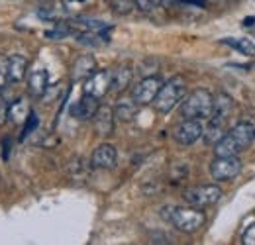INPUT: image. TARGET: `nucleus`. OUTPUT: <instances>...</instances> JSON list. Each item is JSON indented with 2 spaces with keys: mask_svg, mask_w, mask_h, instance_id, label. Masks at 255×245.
<instances>
[{
  "mask_svg": "<svg viewBox=\"0 0 255 245\" xmlns=\"http://www.w3.org/2000/svg\"><path fill=\"white\" fill-rule=\"evenodd\" d=\"M161 218L183 234H194L206 224V216L202 212V208H194V206L191 208L165 206L161 208Z\"/></svg>",
  "mask_w": 255,
  "mask_h": 245,
  "instance_id": "f257e3e1",
  "label": "nucleus"
},
{
  "mask_svg": "<svg viewBox=\"0 0 255 245\" xmlns=\"http://www.w3.org/2000/svg\"><path fill=\"white\" fill-rule=\"evenodd\" d=\"M185 94H187V81L177 75L161 85L159 92L151 104L159 114H169L179 102H183Z\"/></svg>",
  "mask_w": 255,
  "mask_h": 245,
  "instance_id": "f03ea898",
  "label": "nucleus"
},
{
  "mask_svg": "<svg viewBox=\"0 0 255 245\" xmlns=\"http://www.w3.org/2000/svg\"><path fill=\"white\" fill-rule=\"evenodd\" d=\"M212 104H214V94H210L206 89H196L183 100L181 114L183 118L202 122L212 116Z\"/></svg>",
  "mask_w": 255,
  "mask_h": 245,
  "instance_id": "7ed1b4c3",
  "label": "nucleus"
},
{
  "mask_svg": "<svg viewBox=\"0 0 255 245\" xmlns=\"http://www.w3.org/2000/svg\"><path fill=\"white\" fill-rule=\"evenodd\" d=\"M185 202L194 208H206L216 204L222 198V188L218 184H200V186H192L189 190H185L183 194Z\"/></svg>",
  "mask_w": 255,
  "mask_h": 245,
  "instance_id": "20e7f679",
  "label": "nucleus"
},
{
  "mask_svg": "<svg viewBox=\"0 0 255 245\" xmlns=\"http://www.w3.org/2000/svg\"><path fill=\"white\" fill-rule=\"evenodd\" d=\"M242 173V159L238 155L232 157H214V161L210 163V175L216 183H228L234 181L238 175Z\"/></svg>",
  "mask_w": 255,
  "mask_h": 245,
  "instance_id": "39448f33",
  "label": "nucleus"
},
{
  "mask_svg": "<svg viewBox=\"0 0 255 245\" xmlns=\"http://www.w3.org/2000/svg\"><path fill=\"white\" fill-rule=\"evenodd\" d=\"M161 85H163V81H161L159 77H155V75L143 77V79L133 87V91H131V100H133L137 106H147V104H151V102L155 100L157 92H159Z\"/></svg>",
  "mask_w": 255,
  "mask_h": 245,
  "instance_id": "423d86ee",
  "label": "nucleus"
},
{
  "mask_svg": "<svg viewBox=\"0 0 255 245\" xmlns=\"http://www.w3.org/2000/svg\"><path fill=\"white\" fill-rule=\"evenodd\" d=\"M202 131H204V125L200 120H189V118H183V122L179 123L173 131V139L181 145V147H189L192 143H196L200 137H202Z\"/></svg>",
  "mask_w": 255,
  "mask_h": 245,
  "instance_id": "0eeeda50",
  "label": "nucleus"
},
{
  "mask_svg": "<svg viewBox=\"0 0 255 245\" xmlns=\"http://www.w3.org/2000/svg\"><path fill=\"white\" fill-rule=\"evenodd\" d=\"M110 81H112V71H108V69L98 71L96 69L89 79L83 81L85 83L83 85V94H91V96H95V98L100 100L106 92L110 91Z\"/></svg>",
  "mask_w": 255,
  "mask_h": 245,
  "instance_id": "6e6552de",
  "label": "nucleus"
},
{
  "mask_svg": "<svg viewBox=\"0 0 255 245\" xmlns=\"http://www.w3.org/2000/svg\"><path fill=\"white\" fill-rule=\"evenodd\" d=\"M118 163V151L112 143H100L93 151V157H91V165L95 169H104V171H110L114 169Z\"/></svg>",
  "mask_w": 255,
  "mask_h": 245,
  "instance_id": "1a4fd4ad",
  "label": "nucleus"
},
{
  "mask_svg": "<svg viewBox=\"0 0 255 245\" xmlns=\"http://www.w3.org/2000/svg\"><path fill=\"white\" fill-rule=\"evenodd\" d=\"M96 71V59L91 53H85L81 57H77L73 67H71V81L79 83V81H85L89 79L93 73Z\"/></svg>",
  "mask_w": 255,
  "mask_h": 245,
  "instance_id": "9d476101",
  "label": "nucleus"
},
{
  "mask_svg": "<svg viewBox=\"0 0 255 245\" xmlns=\"http://www.w3.org/2000/svg\"><path fill=\"white\" fill-rule=\"evenodd\" d=\"M98 108H100L98 98L91 96V94H83V98L71 108V112H73V116H75L77 120L87 122V120H93V118H95V114Z\"/></svg>",
  "mask_w": 255,
  "mask_h": 245,
  "instance_id": "9b49d317",
  "label": "nucleus"
},
{
  "mask_svg": "<svg viewBox=\"0 0 255 245\" xmlns=\"http://www.w3.org/2000/svg\"><path fill=\"white\" fill-rule=\"evenodd\" d=\"M242 149H248L255 141V125L250 122H238L232 125V129L228 131Z\"/></svg>",
  "mask_w": 255,
  "mask_h": 245,
  "instance_id": "f8f14e48",
  "label": "nucleus"
},
{
  "mask_svg": "<svg viewBox=\"0 0 255 245\" xmlns=\"http://www.w3.org/2000/svg\"><path fill=\"white\" fill-rule=\"evenodd\" d=\"M114 110L108 108V106H100L96 110L95 118H93V123H95V129L98 135H110L114 131Z\"/></svg>",
  "mask_w": 255,
  "mask_h": 245,
  "instance_id": "ddd939ff",
  "label": "nucleus"
},
{
  "mask_svg": "<svg viewBox=\"0 0 255 245\" xmlns=\"http://www.w3.org/2000/svg\"><path fill=\"white\" fill-rule=\"evenodd\" d=\"M30 61L24 55H8V81L10 83H22L28 75Z\"/></svg>",
  "mask_w": 255,
  "mask_h": 245,
  "instance_id": "4468645a",
  "label": "nucleus"
},
{
  "mask_svg": "<svg viewBox=\"0 0 255 245\" xmlns=\"http://www.w3.org/2000/svg\"><path fill=\"white\" fill-rule=\"evenodd\" d=\"M232 110H234V98L230 94H226V92H216L214 104H212V116L210 118L228 122Z\"/></svg>",
  "mask_w": 255,
  "mask_h": 245,
  "instance_id": "2eb2a0df",
  "label": "nucleus"
},
{
  "mask_svg": "<svg viewBox=\"0 0 255 245\" xmlns=\"http://www.w3.org/2000/svg\"><path fill=\"white\" fill-rule=\"evenodd\" d=\"M30 112H32L30 102L26 98H16V100H12L8 104V122L20 125V123H24L28 120Z\"/></svg>",
  "mask_w": 255,
  "mask_h": 245,
  "instance_id": "dca6fc26",
  "label": "nucleus"
},
{
  "mask_svg": "<svg viewBox=\"0 0 255 245\" xmlns=\"http://www.w3.org/2000/svg\"><path fill=\"white\" fill-rule=\"evenodd\" d=\"M131 79H133V71H131V67L122 65V67L114 69V71H112V81H110V91L116 92V94L124 92L128 87L131 85Z\"/></svg>",
  "mask_w": 255,
  "mask_h": 245,
  "instance_id": "f3484780",
  "label": "nucleus"
},
{
  "mask_svg": "<svg viewBox=\"0 0 255 245\" xmlns=\"http://www.w3.org/2000/svg\"><path fill=\"white\" fill-rule=\"evenodd\" d=\"M47 87H49V75H47V71L45 69H35L30 73V77H28V91L32 96H43L45 91H47Z\"/></svg>",
  "mask_w": 255,
  "mask_h": 245,
  "instance_id": "a211bd4d",
  "label": "nucleus"
},
{
  "mask_svg": "<svg viewBox=\"0 0 255 245\" xmlns=\"http://www.w3.org/2000/svg\"><path fill=\"white\" fill-rule=\"evenodd\" d=\"M226 133H228L226 122L208 118V123H206V127H204V131H202V137H204V141H206L208 145H216Z\"/></svg>",
  "mask_w": 255,
  "mask_h": 245,
  "instance_id": "6ab92c4d",
  "label": "nucleus"
},
{
  "mask_svg": "<svg viewBox=\"0 0 255 245\" xmlns=\"http://www.w3.org/2000/svg\"><path fill=\"white\" fill-rule=\"evenodd\" d=\"M220 43L236 49L244 57H255V43L250 37H224V39H220Z\"/></svg>",
  "mask_w": 255,
  "mask_h": 245,
  "instance_id": "aec40b11",
  "label": "nucleus"
},
{
  "mask_svg": "<svg viewBox=\"0 0 255 245\" xmlns=\"http://www.w3.org/2000/svg\"><path fill=\"white\" fill-rule=\"evenodd\" d=\"M242 151L244 149L238 145V141L230 133H226L222 139L214 145V153L218 155V157H232V155H240Z\"/></svg>",
  "mask_w": 255,
  "mask_h": 245,
  "instance_id": "412c9836",
  "label": "nucleus"
},
{
  "mask_svg": "<svg viewBox=\"0 0 255 245\" xmlns=\"http://www.w3.org/2000/svg\"><path fill=\"white\" fill-rule=\"evenodd\" d=\"M77 41L81 45H87V47H100V45L108 43L110 39H108L106 31H79Z\"/></svg>",
  "mask_w": 255,
  "mask_h": 245,
  "instance_id": "4be33fe9",
  "label": "nucleus"
},
{
  "mask_svg": "<svg viewBox=\"0 0 255 245\" xmlns=\"http://www.w3.org/2000/svg\"><path fill=\"white\" fill-rule=\"evenodd\" d=\"M114 116L120 122H131L137 116V104L133 100H129V102H118V106L114 108Z\"/></svg>",
  "mask_w": 255,
  "mask_h": 245,
  "instance_id": "5701e85b",
  "label": "nucleus"
},
{
  "mask_svg": "<svg viewBox=\"0 0 255 245\" xmlns=\"http://www.w3.org/2000/svg\"><path fill=\"white\" fill-rule=\"evenodd\" d=\"M91 167H93V165H87V161H83V159H75V161L71 163V167H69V173H71L73 179H85Z\"/></svg>",
  "mask_w": 255,
  "mask_h": 245,
  "instance_id": "b1692460",
  "label": "nucleus"
},
{
  "mask_svg": "<svg viewBox=\"0 0 255 245\" xmlns=\"http://www.w3.org/2000/svg\"><path fill=\"white\" fill-rule=\"evenodd\" d=\"M110 6H112V10L116 14H122V16L129 14L135 8L133 6V0H110Z\"/></svg>",
  "mask_w": 255,
  "mask_h": 245,
  "instance_id": "393cba45",
  "label": "nucleus"
},
{
  "mask_svg": "<svg viewBox=\"0 0 255 245\" xmlns=\"http://www.w3.org/2000/svg\"><path fill=\"white\" fill-rule=\"evenodd\" d=\"M37 127H39V118H37V114H35V112H30L28 120L24 122V131H22L20 139H26V137H28L30 133H33Z\"/></svg>",
  "mask_w": 255,
  "mask_h": 245,
  "instance_id": "a878e982",
  "label": "nucleus"
},
{
  "mask_svg": "<svg viewBox=\"0 0 255 245\" xmlns=\"http://www.w3.org/2000/svg\"><path fill=\"white\" fill-rule=\"evenodd\" d=\"M161 4H163V0H133V6L141 12H153Z\"/></svg>",
  "mask_w": 255,
  "mask_h": 245,
  "instance_id": "bb28decb",
  "label": "nucleus"
},
{
  "mask_svg": "<svg viewBox=\"0 0 255 245\" xmlns=\"http://www.w3.org/2000/svg\"><path fill=\"white\" fill-rule=\"evenodd\" d=\"M8 57L6 55H0V92L6 89L8 85Z\"/></svg>",
  "mask_w": 255,
  "mask_h": 245,
  "instance_id": "cd10ccee",
  "label": "nucleus"
},
{
  "mask_svg": "<svg viewBox=\"0 0 255 245\" xmlns=\"http://www.w3.org/2000/svg\"><path fill=\"white\" fill-rule=\"evenodd\" d=\"M37 16L43 20H49V22H57L61 18V12L57 8H41V10H37Z\"/></svg>",
  "mask_w": 255,
  "mask_h": 245,
  "instance_id": "c85d7f7f",
  "label": "nucleus"
},
{
  "mask_svg": "<svg viewBox=\"0 0 255 245\" xmlns=\"http://www.w3.org/2000/svg\"><path fill=\"white\" fill-rule=\"evenodd\" d=\"M242 244L244 245H255V224L248 226V230L242 234Z\"/></svg>",
  "mask_w": 255,
  "mask_h": 245,
  "instance_id": "c756f323",
  "label": "nucleus"
},
{
  "mask_svg": "<svg viewBox=\"0 0 255 245\" xmlns=\"http://www.w3.org/2000/svg\"><path fill=\"white\" fill-rule=\"evenodd\" d=\"M8 104L10 102H6V98L0 96V125L8 122Z\"/></svg>",
  "mask_w": 255,
  "mask_h": 245,
  "instance_id": "7c9ffc66",
  "label": "nucleus"
},
{
  "mask_svg": "<svg viewBox=\"0 0 255 245\" xmlns=\"http://www.w3.org/2000/svg\"><path fill=\"white\" fill-rule=\"evenodd\" d=\"M8 151H10V139H4V159H8Z\"/></svg>",
  "mask_w": 255,
  "mask_h": 245,
  "instance_id": "2f4dec72",
  "label": "nucleus"
},
{
  "mask_svg": "<svg viewBox=\"0 0 255 245\" xmlns=\"http://www.w3.org/2000/svg\"><path fill=\"white\" fill-rule=\"evenodd\" d=\"M254 22H255V18H254V16H250V18H246V20H244V28H248V26H254Z\"/></svg>",
  "mask_w": 255,
  "mask_h": 245,
  "instance_id": "473e14b6",
  "label": "nucleus"
},
{
  "mask_svg": "<svg viewBox=\"0 0 255 245\" xmlns=\"http://www.w3.org/2000/svg\"><path fill=\"white\" fill-rule=\"evenodd\" d=\"M79 2H85V0H79Z\"/></svg>",
  "mask_w": 255,
  "mask_h": 245,
  "instance_id": "72a5a7b5",
  "label": "nucleus"
}]
</instances>
